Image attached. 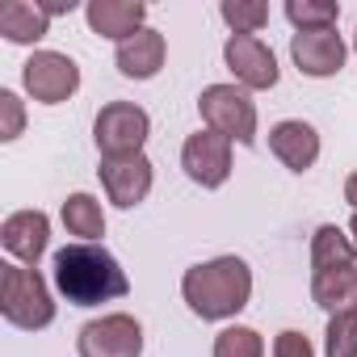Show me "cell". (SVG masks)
Returning a JSON list of instances; mask_svg holds the SVG:
<instances>
[{"mask_svg": "<svg viewBox=\"0 0 357 357\" xmlns=\"http://www.w3.org/2000/svg\"><path fill=\"white\" fill-rule=\"evenodd\" d=\"M55 290L72 303V307H97V303H114L130 294V278L118 265V257L101 244H68L55 252L51 265Z\"/></svg>", "mask_w": 357, "mask_h": 357, "instance_id": "cell-1", "label": "cell"}, {"mask_svg": "<svg viewBox=\"0 0 357 357\" xmlns=\"http://www.w3.org/2000/svg\"><path fill=\"white\" fill-rule=\"evenodd\" d=\"M181 294L198 319H231L252 298V269L244 257H215L181 278Z\"/></svg>", "mask_w": 357, "mask_h": 357, "instance_id": "cell-2", "label": "cell"}, {"mask_svg": "<svg viewBox=\"0 0 357 357\" xmlns=\"http://www.w3.org/2000/svg\"><path fill=\"white\" fill-rule=\"evenodd\" d=\"M0 315L22 332H38L55 319V298L38 269H30V265L0 269Z\"/></svg>", "mask_w": 357, "mask_h": 357, "instance_id": "cell-3", "label": "cell"}, {"mask_svg": "<svg viewBox=\"0 0 357 357\" xmlns=\"http://www.w3.org/2000/svg\"><path fill=\"white\" fill-rule=\"evenodd\" d=\"M198 114H202L206 130H219V135H227L240 147L257 143V105H252V97L244 89H236V84H206L202 97H198Z\"/></svg>", "mask_w": 357, "mask_h": 357, "instance_id": "cell-4", "label": "cell"}, {"mask_svg": "<svg viewBox=\"0 0 357 357\" xmlns=\"http://www.w3.org/2000/svg\"><path fill=\"white\" fill-rule=\"evenodd\" d=\"M151 135V118L135 101H109L101 105L93 122V139L101 160H122V155H143V143Z\"/></svg>", "mask_w": 357, "mask_h": 357, "instance_id": "cell-5", "label": "cell"}, {"mask_svg": "<svg viewBox=\"0 0 357 357\" xmlns=\"http://www.w3.org/2000/svg\"><path fill=\"white\" fill-rule=\"evenodd\" d=\"M80 357H143V324L126 311L89 319L76 336Z\"/></svg>", "mask_w": 357, "mask_h": 357, "instance_id": "cell-6", "label": "cell"}, {"mask_svg": "<svg viewBox=\"0 0 357 357\" xmlns=\"http://www.w3.org/2000/svg\"><path fill=\"white\" fill-rule=\"evenodd\" d=\"M22 84L38 105H59L80 89V68L59 51H34L22 63Z\"/></svg>", "mask_w": 357, "mask_h": 357, "instance_id": "cell-7", "label": "cell"}, {"mask_svg": "<svg viewBox=\"0 0 357 357\" xmlns=\"http://www.w3.org/2000/svg\"><path fill=\"white\" fill-rule=\"evenodd\" d=\"M181 168L194 185L202 190H219L231 176V139L219 130H198L185 139L181 147Z\"/></svg>", "mask_w": 357, "mask_h": 357, "instance_id": "cell-8", "label": "cell"}, {"mask_svg": "<svg viewBox=\"0 0 357 357\" xmlns=\"http://www.w3.org/2000/svg\"><path fill=\"white\" fill-rule=\"evenodd\" d=\"M223 63H227V72L236 76V84H240V89H252V93L273 89L278 76H282L273 51H269L257 34H231V38L223 43Z\"/></svg>", "mask_w": 357, "mask_h": 357, "instance_id": "cell-9", "label": "cell"}, {"mask_svg": "<svg viewBox=\"0 0 357 357\" xmlns=\"http://www.w3.org/2000/svg\"><path fill=\"white\" fill-rule=\"evenodd\" d=\"M101 176V190L118 211L139 206L151 194V160L147 155H122V160H101L97 168Z\"/></svg>", "mask_w": 357, "mask_h": 357, "instance_id": "cell-10", "label": "cell"}, {"mask_svg": "<svg viewBox=\"0 0 357 357\" xmlns=\"http://www.w3.org/2000/svg\"><path fill=\"white\" fill-rule=\"evenodd\" d=\"M344 38L336 30H311V34H294L290 38V59L303 76L311 80H328L344 68Z\"/></svg>", "mask_w": 357, "mask_h": 357, "instance_id": "cell-11", "label": "cell"}, {"mask_svg": "<svg viewBox=\"0 0 357 357\" xmlns=\"http://www.w3.org/2000/svg\"><path fill=\"white\" fill-rule=\"evenodd\" d=\"M0 244H5L9 257H17V265H30L38 269L47 244H51V219L43 211H17L5 219V227H0Z\"/></svg>", "mask_w": 357, "mask_h": 357, "instance_id": "cell-12", "label": "cell"}, {"mask_svg": "<svg viewBox=\"0 0 357 357\" xmlns=\"http://www.w3.org/2000/svg\"><path fill=\"white\" fill-rule=\"evenodd\" d=\"M143 17H147V5L143 0H89L84 5V22L97 38H109V43H126L143 30Z\"/></svg>", "mask_w": 357, "mask_h": 357, "instance_id": "cell-13", "label": "cell"}, {"mask_svg": "<svg viewBox=\"0 0 357 357\" xmlns=\"http://www.w3.org/2000/svg\"><path fill=\"white\" fill-rule=\"evenodd\" d=\"M269 151L290 168V172H307L319 160V135L311 122L303 118H286L269 130Z\"/></svg>", "mask_w": 357, "mask_h": 357, "instance_id": "cell-14", "label": "cell"}, {"mask_svg": "<svg viewBox=\"0 0 357 357\" xmlns=\"http://www.w3.org/2000/svg\"><path fill=\"white\" fill-rule=\"evenodd\" d=\"M164 55H168V47H164V34L143 26L135 38H126V43L118 47L114 63H118V72H122L126 80H151V76L164 68Z\"/></svg>", "mask_w": 357, "mask_h": 357, "instance_id": "cell-15", "label": "cell"}, {"mask_svg": "<svg viewBox=\"0 0 357 357\" xmlns=\"http://www.w3.org/2000/svg\"><path fill=\"white\" fill-rule=\"evenodd\" d=\"M47 30H51V13L43 9V0H9V5H0V34L13 47H30L47 38Z\"/></svg>", "mask_w": 357, "mask_h": 357, "instance_id": "cell-16", "label": "cell"}, {"mask_svg": "<svg viewBox=\"0 0 357 357\" xmlns=\"http://www.w3.org/2000/svg\"><path fill=\"white\" fill-rule=\"evenodd\" d=\"M311 298H315V307H324L328 315H353V311H357V265L315 273V278H311Z\"/></svg>", "mask_w": 357, "mask_h": 357, "instance_id": "cell-17", "label": "cell"}, {"mask_svg": "<svg viewBox=\"0 0 357 357\" xmlns=\"http://www.w3.org/2000/svg\"><path fill=\"white\" fill-rule=\"evenodd\" d=\"M344 265H357L353 240L336 223L315 227V236H311V278L315 273H328V269H344Z\"/></svg>", "mask_w": 357, "mask_h": 357, "instance_id": "cell-18", "label": "cell"}, {"mask_svg": "<svg viewBox=\"0 0 357 357\" xmlns=\"http://www.w3.org/2000/svg\"><path fill=\"white\" fill-rule=\"evenodd\" d=\"M59 219H63L68 236H76V244H97L105 236V211H101V202L93 194H72L63 202Z\"/></svg>", "mask_w": 357, "mask_h": 357, "instance_id": "cell-19", "label": "cell"}, {"mask_svg": "<svg viewBox=\"0 0 357 357\" xmlns=\"http://www.w3.org/2000/svg\"><path fill=\"white\" fill-rule=\"evenodd\" d=\"M336 17H340V5H332V0H286V22L298 34L336 30Z\"/></svg>", "mask_w": 357, "mask_h": 357, "instance_id": "cell-20", "label": "cell"}, {"mask_svg": "<svg viewBox=\"0 0 357 357\" xmlns=\"http://www.w3.org/2000/svg\"><path fill=\"white\" fill-rule=\"evenodd\" d=\"M215 357H265V340L257 328L231 324L215 336Z\"/></svg>", "mask_w": 357, "mask_h": 357, "instance_id": "cell-21", "label": "cell"}, {"mask_svg": "<svg viewBox=\"0 0 357 357\" xmlns=\"http://www.w3.org/2000/svg\"><path fill=\"white\" fill-rule=\"evenodd\" d=\"M219 13L231 26V34H261V26L269 22V5L261 0H223Z\"/></svg>", "mask_w": 357, "mask_h": 357, "instance_id": "cell-22", "label": "cell"}, {"mask_svg": "<svg viewBox=\"0 0 357 357\" xmlns=\"http://www.w3.org/2000/svg\"><path fill=\"white\" fill-rule=\"evenodd\" d=\"M324 357H357V311L353 315H328Z\"/></svg>", "mask_w": 357, "mask_h": 357, "instance_id": "cell-23", "label": "cell"}, {"mask_svg": "<svg viewBox=\"0 0 357 357\" xmlns=\"http://www.w3.org/2000/svg\"><path fill=\"white\" fill-rule=\"evenodd\" d=\"M0 118H5V122H0V139H5V143H13L17 135H22V126H26V114H22V101H17V93H0Z\"/></svg>", "mask_w": 357, "mask_h": 357, "instance_id": "cell-24", "label": "cell"}, {"mask_svg": "<svg viewBox=\"0 0 357 357\" xmlns=\"http://www.w3.org/2000/svg\"><path fill=\"white\" fill-rule=\"evenodd\" d=\"M273 357H315V349H311V340H307L303 332L286 328V332H278V340H273Z\"/></svg>", "mask_w": 357, "mask_h": 357, "instance_id": "cell-25", "label": "cell"}, {"mask_svg": "<svg viewBox=\"0 0 357 357\" xmlns=\"http://www.w3.org/2000/svg\"><path fill=\"white\" fill-rule=\"evenodd\" d=\"M43 9L55 17V13H72L76 9V0H43Z\"/></svg>", "mask_w": 357, "mask_h": 357, "instance_id": "cell-26", "label": "cell"}, {"mask_svg": "<svg viewBox=\"0 0 357 357\" xmlns=\"http://www.w3.org/2000/svg\"><path fill=\"white\" fill-rule=\"evenodd\" d=\"M344 202L357 211V172H349V181H344Z\"/></svg>", "mask_w": 357, "mask_h": 357, "instance_id": "cell-27", "label": "cell"}, {"mask_svg": "<svg viewBox=\"0 0 357 357\" xmlns=\"http://www.w3.org/2000/svg\"><path fill=\"white\" fill-rule=\"evenodd\" d=\"M349 240H353V248H357V215H353V223H349Z\"/></svg>", "mask_w": 357, "mask_h": 357, "instance_id": "cell-28", "label": "cell"}, {"mask_svg": "<svg viewBox=\"0 0 357 357\" xmlns=\"http://www.w3.org/2000/svg\"><path fill=\"white\" fill-rule=\"evenodd\" d=\"M353 51H357V34H353Z\"/></svg>", "mask_w": 357, "mask_h": 357, "instance_id": "cell-29", "label": "cell"}]
</instances>
